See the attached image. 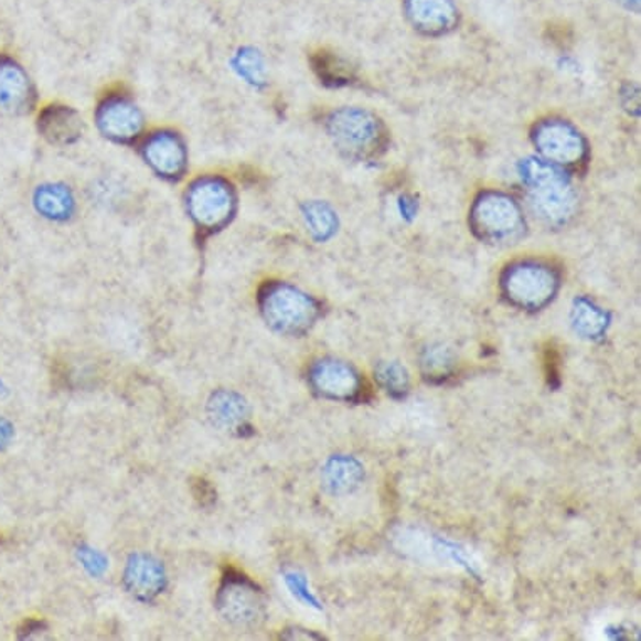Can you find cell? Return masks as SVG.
<instances>
[{
  "mask_svg": "<svg viewBox=\"0 0 641 641\" xmlns=\"http://www.w3.org/2000/svg\"><path fill=\"white\" fill-rule=\"evenodd\" d=\"M534 214L549 225H563L573 217L576 195L566 177L544 160L530 158L521 165Z\"/></svg>",
  "mask_w": 641,
  "mask_h": 641,
  "instance_id": "cell-1",
  "label": "cell"
},
{
  "mask_svg": "<svg viewBox=\"0 0 641 641\" xmlns=\"http://www.w3.org/2000/svg\"><path fill=\"white\" fill-rule=\"evenodd\" d=\"M183 204L196 231L202 235H214L234 221L237 192L224 177H199L186 186Z\"/></svg>",
  "mask_w": 641,
  "mask_h": 641,
  "instance_id": "cell-2",
  "label": "cell"
},
{
  "mask_svg": "<svg viewBox=\"0 0 641 641\" xmlns=\"http://www.w3.org/2000/svg\"><path fill=\"white\" fill-rule=\"evenodd\" d=\"M260 311L270 327L299 333L314 321L316 305L305 292L288 285H267L259 295Z\"/></svg>",
  "mask_w": 641,
  "mask_h": 641,
  "instance_id": "cell-3",
  "label": "cell"
},
{
  "mask_svg": "<svg viewBox=\"0 0 641 641\" xmlns=\"http://www.w3.org/2000/svg\"><path fill=\"white\" fill-rule=\"evenodd\" d=\"M328 131L334 145L351 157L372 153L382 141L378 119L363 109H338L328 118Z\"/></svg>",
  "mask_w": 641,
  "mask_h": 641,
  "instance_id": "cell-4",
  "label": "cell"
},
{
  "mask_svg": "<svg viewBox=\"0 0 641 641\" xmlns=\"http://www.w3.org/2000/svg\"><path fill=\"white\" fill-rule=\"evenodd\" d=\"M95 121L99 133L118 145L137 143L145 128L143 111L124 93L106 95L96 108Z\"/></svg>",
  "mask_w": 641,
  "mask_h": 641,
  "instance_id": "cell-5",
  "label": "cell"
},
{
  "mask_svg": "<svg viewBox=\"0 0 641 641\" xmlns=\"http://www.w3.org/2000/svg\"><path fill=\"white\" fill-rule=\"evenodd\" d=\"M140 154L148 169L165 182H180L189 172V148L177 131H151L141 140Z\"/></svg>",
  "mask_w": 641,
  "mask_h": 641,
  "instance_id": "cell-6",
  "label": "cell"
},
{
  "mask_svg": "<svg viewBox=\"0 0 641 641\" xmlns=\"http://www.w3.org/2000/svg\"><path fill=\"white\" fill-rule=\"evenodd\" d=\"M473 227L482 237L491 241H509L521 234L523 215L514 200L502 193H484L477 200L472 212Z\"/></svg>",
  "mask_w": 641,
  "mask_h": 641,
  "instance_id": "cell-7",
  "label": "cell"
},
{
  "mask_svg": "<svg viewBox=\"0 0 641 641\" xmlns=\"http://www.w3.org/2000/svg\"><path fill=\"white\" fill-rule=\"evenodd\" d=\"M534 143L549 162L576 165L586 153L581 135L565 121L549 119L537 127Z\"/></svg>",
  "mask_w": 641,
  "mask_h": 641,
  "instance_id": "cell-8",
  "label": "cell"
},
{
  "mask_svg": "<svg viewBox=\"0 0 641 641\" xmlns=\"http://www.w3.org/2000/svg\"><path fill=\"white\" fill-rule=\"evenodd\" d=\"M35 89L28 71L9 56H0V113L22 116L31 113Z\"/></svg>",
  "mask_w": 641,
  "mask_h": 641,
  "instance_id": "cell-9",
  "label": "cell"
},
{
  "mask_svg": "<svg viewBox=\"0 0 641 641\" xmlns=\"http://www.w3.org/2000/svg\"><path fill=\"white\" fill-rule=\"evenodd\" d=\"M39 135L54 147H71L82 140L85 124L76 109L66 105H50L39 113Z\"/></svg>",
  "mask_w": 641,
  "mask_h": 641,
  "instance_id": "cell-10",
  "label": "cell"
},
{
  "mask_svg": "<svg viewBox=\"0 0 641 641\" xmlns=\"http://www.w3.org/2000/svg\"><path fill=\"white\" fill-rule=\"evenodd\" d=\"M218 608L234 623H250L260 610L256 588L244 576L228 575L218 591Z\"/></svg>",
  "mask_w": 641,
  "mask_h": 641,
  "instance_id": "cell-11",
  "label": "cell"
},
{
  "mask_svg": "<svg viewBox=\"0 0 641 641\" xmlns=\"http://www.w3.org/2000/svg\"><path fill=\"white\" fill-rule=\"evenodd\" d=\"M509 292L523 305H539L553 295L554 277L539 266H519L509 273Z\"/></svg>",
  "mask_w": 641,
  "mask_h": 641,
  "instance_id": "cell-12",
  "label": "cell"
},
{
  "mask_svg": "<svg viewBox=\"0 0 641 641\" xmlns=\"http://www.w3.org/2000/svg\"><path fill=\"white\" fill-rule=\"evenodd\" d=\"M125 583L131 595L148 601L162 591L165 575L160 563L151 559L150 556H133L128 563Z\"/></svg>",
  "mask_w": 641,
  "mask_h": 641,
  "instance_id": "cell-13",
  "label": "cell"
},
{
  "mask_svg": "<svg viewBox=\"0 0 641 641\" xmlns=\"http://www.w3.org/2000/svg\"><path fill=\"white\" fill-rule=\"evenodd\" d=\"M32 204L41 217L51 222H67L76 212L73 190L64 183H43L35 189Z\"/></svg>",
  "mask_w": 641,
  "mask_h": 641,
  "instance_id": "cell-14",
  "label": "cell"
},
{
  "mask_svg": "<svg viewBox=\"0 0 641 641\" xmlns=\"http://www.w3.org/2000/svg\"><path fill=\"white\" fill-rule=\"evenodd\" d=\"M408 18L420 31L438 34L456 24L452 0H407Z\"/></svg>",
  "mask_w": 641,
  "mask_h": 641,
  "instance_id": "cell-15",
  "label": "cell"
},
{
  "mask_svg": "<svg viewBox=\"0 0 641 641\" xmlns=\"http://www.w3.org/2000/svg\"><path fill=\"white\" fill-rule=\"evenodd\" d=\"M235 73L241 79L254 88H263L266 85V63H264L263 54L257 53L253 47H244L235 54L232 60Z\"/></svg>",
  "mask_w": 641,
  "mask_h": 641,
  "instance_id": "cell-16",
  "label": "cell"
},
{
  "mask_svg": "<svg viewBox=\"0 0 641 641\" xmlns=\"http://www.w3.org/2000/svg\"><path fill=\"white\" fill-rule=\"evenodd\" d=\"M209 412L211 418L218 427H234L241 424L244 418V402L235 396L234 393L221 392L212 396L211 404H209Z\"/></svg>",
  "mask_w": 641,
  "mask_h": 641,
  "instance_id": "cell-17",
  "label": "cell"
},
{
  "mask_svg": "<svg viewBox=\"0 0 641 641\" xmlns=\"http://www.w3.org/2000/svg\"><path fill=\"white\" fill-rule=\"evenodd\" d=\"M306 225L318 241H327L336 232L338 221L334 212L321 202H309L305 205Z\"/></svg>",
  "mask_w": 641,
  "mask_h": 641,
  "instance_id": "cell-18",
  "label": "cell"
},
{
  "mask_svg": "<svg viewBox=\"0 0 641 641\" xmlns=\"http://www.w3.org/2000/svg\"><path fill=\"white\" fill-rule=\"evenodd\" d=\"M314 71L323 83L331 86L346 85L351 77L350 66L330 53H319L314 57Z\"/></svg>",
  "mask_w": 641,
  "mask_h": 641,
  "instance_id": "cell-19",
  "label": "cell"
},
{
  "mask_svg": "<svg viewBox=\"0 0 641 641\" xmlns=\"http://www.w3.org/2000/svg\"><path fill=\"white\" fill-rule=\"evenodd\" d=\"M82 560L85 563L86 568L93 573V575H99V573L105 571V557H103L99 553H95L93 549H83Z\"/></svg>",
  "mask_w": 641,
  "mask_h": 641,
  "instance_id": "cell-20",
  "label": "cell"
},
{
  "mask_svg": "<svg viewBox=\"0 0 641 641\" xmlns=\"http://www.w3.org/2000/svg\"><path fill=\"white\" fill-rule=\"evenodd\" d=\"M12 437V427L6 420H0V449L8 446Z\"/></svg>",
  "mask_w": 641,
  "mask_h": 641,
  "instance_id": "cell-21",
  "label": "cell"
},
{
  "mask_svg": "<svg viewBox=\"0 0 641 641\" xmlns=\"http://www.w3.org/2000/svg\"><path fill=\"white\" fill-rule=\"evenodd\" d=\"M399 207H402V212H404L405 215H408V217H412V215L415 214V205H412L410 207V202H408L407 199L399 200Z\"/></svg>",
  "mask_w": 641,
  "mask_h": 641,
  "instance_id": "cell-22",
  "label": "cell"
},
{
  "mask_svg": "<svg viewBox=\"0 0 641 641\" xmlns=\"http://www.w3.org/2000/svg\"><path fill=\"white\" fill-rule=\"evenodd\" d=\"M623 2H627V4L630 6V8H631V2H637V4H638V0H623Z\"/></svg>",
  "mask_w": 641,
  "mask_h": 641,
  "instance_id": "cell-23",
  "label": "cell"
},
{
  "mask_svg": "<svg viewBox=\"0 0 641 641\" xmlns=\"http://www.w3.org/2000/svg\"><path fill=\"white\" fill-rule=\"evenodd\" d=\"M0 392H2V383H0Z\"/></svg>",
  "mask_w": 641,
  "mask_h": 641,
  "instance_id": "cell-24",
  "label": "cell"
}]
</instances>
